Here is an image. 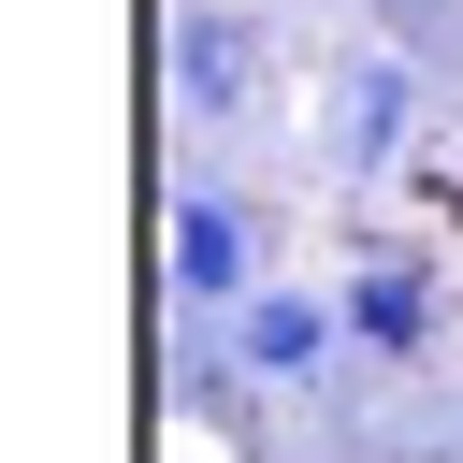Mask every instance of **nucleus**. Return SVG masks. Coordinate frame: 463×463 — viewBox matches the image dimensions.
<instances>
[{
  "label": "nucleus",
  "instance_id": "nucleus-2",
  "mask_svg": "<svg viewBox=\"0 0 463 463\" xmlns=\"http://www.w3.org/2000/svg\"><path fill=\"white\" fill-rule=\"evenodd\" d=\"M333 318H347V347H376V362H420V347H434V275H420V260H362Z\"/></svg>",
  "mask_w": 463,
  "mask_h": 463
},
{
  "label": "nucleus",
  "instance_id": "nucleus-5",
  "mask_svg": "<svg viewBox=\"0 0 463 463\" xmlns=\"http://www.w3.org/2000/svg\"><path fill=\"white\" fill-rule=\"evenodd\" d=\"M333 145H347V159H391V145H405V87H391V72H347V116H333Z\"/></svg>",
  "mask_w": 463,
  "mask_h": 463
},
{
  "label": "nucleus",
  "instance_id": "nucleus-3",
  "mask_svg": "<svg viewBox=\"0 0 463 463\" xmlns=\"http://www.w3.org/2000/svg\"><path fill=\"white\" fill-rule=\"evenodd\" d=\"M333 333H347L333 304H304V289H260V304L232 318V362H246V376H318V362H333Z\"/></svg>",
  "mask_w": 463,
  "mask_h": 463
},
{
  "label": "nucleus",
  "instance_id": "nucleus-1",
  "mask_svg": "<svg viewBox=\"0 0 463 463\" xmlns=\"http://www.w3.org/2000/svg\"><path fill=\"white\" fill-rule=\"evenodd\" d=\"M174 289L246 304V289H260V217H246V203H174Z\"/></svg>",
  "mask_w": 463,
  "mask_h": 463
},
{
  "label": "nucleus",
  "instance_id": "nucleus-4",
  "mask_svg": "<svg viewBox=\"0 0 463 463\" xmlns=\"http://www.w3.org/2000/svg\"><path fill=\"white\" fill-rule=\"evenodd\" d=\"M246 72H260V29L246 14H188L174 29V87L188 101H246Z\"/></svg>",
  "mask_w": 463,
  "mask_h": 463
}]
</instances>
